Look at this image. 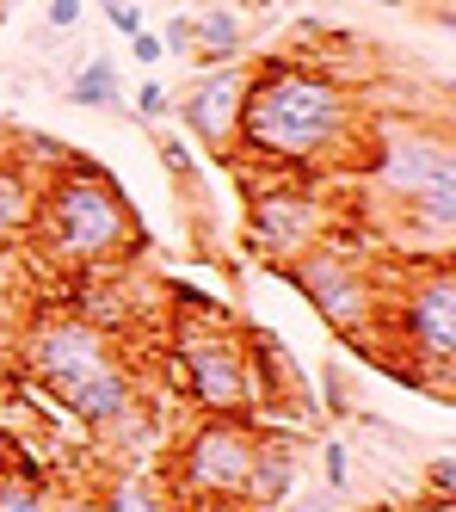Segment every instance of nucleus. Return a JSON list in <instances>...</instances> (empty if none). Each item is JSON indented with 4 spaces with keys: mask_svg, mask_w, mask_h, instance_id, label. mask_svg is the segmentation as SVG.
<instances>
[{
    "mask_svg": "<svg viewBox=\"0 0 456 512\" xmlns=\"http://www.w3.org/2000/svg\"><path fill=\"white\" fill-rule=\"evenodd\" d=\"M364 142V112L358 93L327 75L315 62H253L247 105H241V130H235V155L296 173V167H327V161H352Z\"/></svg>",
    "mask_w": 456,
    "mask_h": 512,
    "instance_id": "f257e3e1",
    "label": "nucleus"
},
{
    "mask_svg": "<svg viewBox=\"0 0 456 512\" xmlns=\"http://www.w3.org/2000/svg\"><path fill=\"white\" fill-rule=\"evenodd\" d=\"M19 364L56 395V408L74 414L87 432H111L142 408L136 371L118 358L111 334L87 315H37L19 334Z\"/></svg>",
    "mask_w": 456,
    "mask_h": 512,
    "instance_id": "f03ea898",
    "label": "nucleus"
},
{
    "mask_svg": "<svg viewBox=\"0 0 456 512\" xmlns=\"http://www.w3.org/2000/svg\"><path fill=\"white\" fill-rule=\"evenodd\" d=\"M31 229L50 260L68 272H105L142 247V229L118 192V179L99 173L93 161H68L56 179H44Z\"/></svg>",
    "mask_w": 456,
    "mask_h": 512,
    "instance_id": "7ed1b4c3",
    "label": "nucleus"
},
{
    "mask_svg": "<svg viewBox=\"0 0 456 512\" xmlns=\"http://www.w3.org/2000/svg\"><path fill=\"white\" fill-rule=\"evenodd\" d=\"M179 371L204 414H247L253 408V346L222 303H204V290H179Z\"/></svg>",
    "mask_w": 456,
    "mask_h": 512,
    "instance_id": "20e7f679",
    "label": "nucleus"
},
{
    "mask_svg": "<svg viewBox=\"0 0 456 512\" xmlns=\"http://www.w3.org/2000/svg\"><path fill=\"white\" fill-rule=\"evenodd\" d=\"M302 297H309V309L333 327L339 340H370L376 327H383V290H376V278L364 272V260L346 247V241H321L309 253H296L290 266H278Z\"/></svg>",
    "mask_w": 456,
    "mask_h": 512,
    "instance_id": "39448f33",
    "label": "nucleus"
},
{
    "mask_svg": "<svg viewBox=\"0 0 456 512\" xmlns=\"http://www.w3.org/2000/svg\"><path fill=\"white\" fill-rule=\"evenodd\" d=\"M253 451H259V420L253 414H204L192 426V438L179 445V463H173V488L179 500L173 506H241V482L253 469Z\"/></svg>",
    "mask_w": 456,
    "mask_h": 512,
    "instance_id": "423d86ee",
    "label": "nucleus"
},
{
    "mask_svg": "<svg viewBox=\"0 0 456 512\" xmlns=\"http://www.w3.org/2000/svg\"><path fill=\"white\" fill-rule=\"evenodd\" d=\"M370 186L389 204H413L432 186H456V155H450V130L432 124H383L376 130V155H370Z\"/></svg>",
    "mask_w": 456,
    "mask_h": 512,
    "instance_id": "0eeeda50",
    "label": "nucleus"
},
{
    "mask_svg": "<svg viewBox=\"0 0 456 512\" xmlns=\"http://www.w3.org/2000/svg\"><path fill=\"white\" fill-rule=\"evenodd\" d=\"M395 327H401V352H413L438 377H450L456 358V278H450V253L426 260L413 272V284L395 297Z\"/></svg>",
    "mask_w": 456,
    "mask_h": 512,
    "instance_id": "6e6552de",
    "label": "nucleus"
},
{
    "mask_svg": "<svg viewBox=\"0 0 456 512\" xmlns=\"http://www.w3.org/2000/svg\"><path fill=\"white\" fill-rule=\"evenodd\" d=\"M247 81H253V62H216L198 68L192 81L173 93V118L185 124V136L204 142L210 155H222L235 167V130H241V105H247Z\"/></svg>",
    "mask_w": 456,
    "mask_h": 512,
    "instance_id": "1a4fd4ad",
    "label": "nucleus"
},
{
    "mask_svg": "<svg viewBox=\"0 0 456 512\" xmlns=\"http://www.w3.org/2000/svg\"><path fill=\"white\" fill-rule=\"evenodd\" d=\"M333 235V204L315 198V192H302V186H265L253 192L247 204V241L265 253L272 266H290L296 253H309Z\"/></svg>",
    "mask_w": 456,
    "mask_h": 512,
    "instance_id": "9d476101",
    "label": "nucleus"
},
{
    "mask_svg": "<svg viewBox=\"0 0 456 512\" xmlns=\"http://www.w3.org/2000/svg\"><path fill=\"white\" fill-rule=\"evenodd\" d=\"M302 488V463H296V438H278L259 426V451H253V469L241 482V506H265L272 512L278 500H290Z\"/></svg>",
    "mask_w": 456,
    "mask_h": 512,
    "instance_id": "9b49d317",
    "label": "nucleus"
},
{
    "mask_svg": "<svg viewBox=\"0 0 456 512\" xmlns=\"http://www.w3.org/2000/svg\"><path fill=\"white\" fill-rule=\"evenodd\" d=\"M247 56V19L235 7H204L192 19V62L216 68V62H241Z\"/></svg>",
    "mask_w": 456,
    "mask_h": 512,
    "instance_id": "f8f14e48",
    "label": "nucleus"
},
{
    "mask_svg": "<svg viewBox=\"0 0 456 512\" xmlns=\"http://www.w3.org/2000/svg\"><path fill=\"white\" fill-rule=\"evenodd\" d=\"M37 192H44V179H31L25 161L0 155V241L31 235V223H37Z\"/></svg>",
    "mask_w": 456,
    "mask_h": 512,
    "instance_id": "ddd939ff",
    "label": "nucleus"
},
{
    "mask_svg": "<svg viewBox=\"0 0 456 512\" xmlns=\"http://www.w3.org/2000/svg\"><path fill=\"white\" fill-rule=\"evenodd\" d=\"M68 105H87V112H118V118H130L118 62H111V56H87V62L68 75Z\"/></svg>",
    "mask_w": 456,
    "mask_h": 512,
    "instance_id": "4468645a",
    "label": "nucleus"
},
{
    "mask_svg": "<svg viewBox=\"0 0 456 512\" xmlns=\"http://www.w3.org/2000/svg\"><path fill=\"white\" fill-rule=\"evenodd\" d=\"M50 482L31 457H13V469H0V512H50Z\"/></svg>",
    "mask_w": 456,
    "mask_h": 512,
    "instance_id": "2eb2a0df",
    "label": "nucleus"
},
{
    "mask_svg": "<svg viewBox=\"0 0 456 512\" xmlns=\"http://www.w3.org/2000/svg\"><path fill=\"white\" fill-rule=\"evenodd\" d=\"M93 512H179L173 506V494H161L155 482H148V475H111V488L93 500Z\"/></svg>",
    "mask_w": 456,
    "mask_h": 512,
    "instance_id": "dca6fc26",
    "label": "nucleus"
},
{
    "mask_svg": "<svg viewBox=\"0 0 456 512\" xmlns=\"http://www.w3.org/2000/svg\"><path fill=\"white\" fill-rule=\"evenodd\" d=\"M321 475H327L321 488H333L339 500L352 494V463H346V438H321Z\"/></svg>",
    "mask_w": 456,
    "mask_h": 512,
    "instance_id": "f3484780",
    "label": "nucleus"
},
{
    "mask_svg": "<svg viewBox=\"0 0 456 512\" xmlns=\"http://www.w3.org/2000/svg\"><path fill=\"white\" fill-rule=\"evenodd\" d=\"M130 118H136V124H161V118H173V93H167V81H142V87H136V105H130Z\"/></svg>",
    "mask_w": 456,
    "mask_h": 512,
    "instance_id": "a211bd4d",
    "label": "nucleus"
},
{
    "mask_svg": "<svg viewBox=\"0 0 456 512\" xmlns=\"http://www.w3.org/2000/svg\"><path fill=\"white\" fill-rule=\"evenodd\" d=\"M155 149H161V161H167V173H173V179H185V186L198 179V167H192V149H185V136H161Z\"/></svg>",
    "mask_w": 456,
    "mask_h": 512,
    "instance_id": "6ab92c4d",
    "label": "nucleus"
},
{
    "mask_svg": "<svg viewBox=\"0 0 456 512\" xmlns=\"http://www.w3.org/2000/svg\"><path fill=\"white\" fill-rule=\"evenodd\" d=\"M426 488H432V500H456V457L450 451H438L426 463Z\"/></svg>",
    "mask_w": 456,
    "mask_h": 512,
    "instance_id": "aec40b11",
    "label": "nucleus"
},
{
    "mask_svg": "<svg viewBox=\"0 0 456 512\" xmlns=\"http://www.w3.org/2000/svg\"><path fill=\"white\" fill-rule=\"evenodd\" d=\"M272 512H339V494H333V488H309V494L296 488V494H290V500H278Z\"/></svg>",
    "mask_w": 456,
    "mask_h": 512,
    "instance_id": "412c9836",
    "label": "nucleus"
},
{
    "mask_svg": "<svg viewBox=\"0 0 456 512\" xmlns=\"http://www.w3.org/2000/svg\"><path fill=\"white\" fill-rule=\"evenodd\" d=\"M99 13L111 19L118 38H136V31H142V7H136V0H99Z\"/></svg>",
    "mask_w": 456,
    "mask_h": 512,
    "instance_id": "4be33fe9",
    "label": "nucleus"
},
{
    "mask_svg": "<svg viewBox=\"0 0 456 512\" xmlns=\"http://www.w3.org/2000/svg\"><path fill=\"white\" fill-rule=\"evenodd\" d=\"M161 50H167V56H179V62L192 56V19H185V13H173V19L161 25Z\"/></svg>",
    "mask_w": 456,
    "mask_h": 512,
    "instance_id": "5701e85b",
    "label": "nucleus"
},
{
    "mask_svg": "<svg viewBox=\"0 0 456 512\" xmlns=\"http://www.w3.org/2000/svg\"><path fill=\"white\" fill-rule=\"evenodd\" d=\"M81 13H87V0H50V7H44V25H50L56 38H62V31H74V25H81Z\"/></svg>",
    "mask_w": 456,
    "mask_h": 512,
    "instance_id": "b1692460",
    "label": "nucleus"
},
{
    "mask_svg": "<svg viewBox=\"0 0 456 512\" xmlns=\"http://www.w3.org/2000/svg\"><path fill=\"white\" fill-rule=\"evenodd\" d=\"M321 389H327V408H333V414H358V408H352V395H346V377H339L333 364L321 371Z\"/></svg>",
    "mask_w": 456,
    "mask_h": 512,
    "instance_id": "393cba45",
    "label": "nucleus"
},
{
    "mask_svg": "<svg viewBox=\"0 0 456 512\" xmlns=\"http://www.w3.org/2000/svg\"><path fill=\"white\" fill-rule=\"evenodd\" d=\"M130 50H136V62H142V68H155V62L167 56V50H161V31H148V25L130 38Z\"/></svg>",
    "mask_w": 456,
    "mask_h": 512,
    "instance_id": "a878e982",
    "label": "nucleus"
},
{
    "mask_svg": "<svg viewBox=\"0 0 456 512\" xmlns=\"http://www.w3.org/2000/svg\"><path fill=\"white\" fill-rule=\"evenodd\" d=\"M50 512H93V500H81V494H56Z\"/></svg>",
    "mask_w": 456,
    "mask_h": 512,
    "instance_id": "bb28decb",
    "label": "nucleus"
},
{
    "mask_svg": "<svg viewBox=\"0 0 456 512\" xmlns=\"http://www.w3.org/2000/svg\"><path fill=\"white\" fill-rule=\"evenodd\" d=\"M0 371H7V340H0Z\"/></svg>",
    "mask_w": 456,
    "mask_h": 512,
    "instance_id": "cd10ccee",
    "label": "nucleus"
},
{
    "mask_svg": "<svg viewBox=\"0 0 456 512\" xmlns=\"http://www.w3.org/2000/svg\"><path fill=\"white\" fill-rule=\"evenodd\" d=\"M438 512H450V500H438Z\"/></svg>",
    "mask_w": 456,
    "mask_h": 512,
    "instance_id": "c85d7f7f",
    "label": "nucleus"
}]
</instances>
